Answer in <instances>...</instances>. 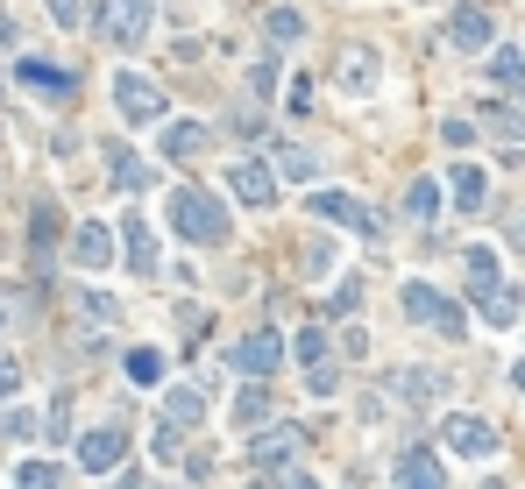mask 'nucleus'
Returning a JSON list of instances; mask_svg holds the SVG:
<instances>
[{"mask_svg": "<svg viewBox=\"0 0 525 489\" xmlns=\"http://www.w3.org/2000/svg\"><path fill=\"white\" fill-rule=\"evenodd\" d=\"M249 86H256V93H277V57H263V64L249 71Z\"/></svg>", "mask_w": 525, "mask_h": 489, "instance_id": "72a5a7b5", "label": "nucleus"}, {"mask_svg": "<svg viewBox=\"0 0 525 489\" xmlns=\"http://www.w3.org/2000/svg\"><path fill=\"white\" fill-rule=\"evenodd\" d=\"M277 171H284V178H313V156L284 142V149H277Z\"/></svg>", "mask_w": 525, "mask_h": 489, "instance_id": "7c9ffc66", "label": "nucleus"}, {"mask_svg": "<svg viewBox=\"0 0 525 489\" xmlns=\"http://www.w3.org/2000/svg\"><path fill=\"white\" fill-rule=\"evenodd\" d=\"M377 78H384V71H377V57H369V50H348V57H341V86H348V93H377Z\"/></svg>", "mask_w": 525, "mask_h": 489, "instance_id": "dca6fc26", "label": "nucleus"}, {"mask_svg": "<svg viewBox=\"0 0 525 489\" xmlns=\"http://www.w3.org/2000/svg\"><path fill=\"white\" fill-rule=\"evenodd\" d=\"M462 270H469V291H476V298H483V291H497V256H490V249H469V256H462Z\"/></svg>", "mask_w": 525, "mask_h": 489, "instance_id": "5701e85b", "label": "nucleus"}, {"mask_svg": "<svg viewBox=\"0 0 525 489\" xmlns=\"http://www.w3.org/2000/svg\"><path fill=\"white\" fill-rule=\"evenodd\" d=\"M0 43H15V15L8 8H0Z\"/></svg>", "mask_w": 525, "mask_h": 489, "instance_id": "58836bf2", "label": "nucleus"}, {"mask_svg": "<svg viewBox=\"0 0 525 489\" xmlns=\"http://www.w3.org/2000/svg\"><path fill=\"white\" fill-rule=\"evenodd\" d=\"M114 489H142V482H135V475H121V482H114Z\"/></svg>", "mask_w": 525, "mask_h": 489, "instance_id": "a19ab883", "label": "nucleus"}, {"mask_svg": "<svg viewBox=\"0 0 525 489\" xmlns=\"http://www.w3.org/2000/svg\"><path fill=\"white\" fill-rule=\"evenodd\" d=\"M107 163H114V185H121V192H142L149 178H157V171H149V163H142L135 149H107Z\"/></svg>", "mask_w": 525, "mask_h": 489, "instance_id": "a211bd4d", "label": "nucleus"}, {"mask_svg": "<svg viewBox=\"0 0 525 489\" xmlns=\"http://www.w3.org/2000/svg\"><path fill=\"white\" fill-rule=\"evenodd\" d=\"M440 447H447V454H462V461H490V454H497V426L476 419V412H455V419L440 426Z\"/></svg>", "mask_w": 525, "mask_h": 489, "instance_id": "7ed1b4c3", "label": "nucleus"}, {"mask_svg": "<svg viewBox=\"0 0 525 489\" xmlns=\"http://www.w3.org/2000/svg\"><path fill=\"white\" fill-rule=\"evenodd\" d=\"M15 390H22V369H15V362H0V397H15Z\"/></svg>", "mask_w": 525, "mask_h": 489, "instance_id": "e433bc0d", "label": "nucleus"}, {"mask_svg": "<svg viewBox=\"0 0 525 489\" xmlns=\"http://www.w3.org/2000/svg\"><path fill=\"white\" fill-rule=\"evenodd\" d=\"M206 142H213V135H206L199 121H171V128H164V156H199Z\"/></svg>", "mask_w": 525, "mask_h": 489, "instance_id": "6ab92c4d", "label": "nucleus"}, {"mask_svg": "<svg viewBox=\"0 0 525 489\" xmlns=\"http://www.w3.org/2000/svg\"><path fill=\"white\" fill-rule=\"evenodd\" d=\"M114 107H121V121H135V128L164 121V93L149 86L142 71H114Z\"/></svg>", "mask_w": 525, "mask_h": 489, "instance_id": "20e7f679", "label": "nucleus"}, {"mask_svg": "<svg viewBox=\"0 0 525 489\" xmlns=\"http://www.w3.org/2000/svg\"><path fill=\"white\" fill-rule=\"evenodd\" d=\"M270 36H277V43H298V36H306V15L277 8V15H270Z\"/></svg>", "mask_w": 525, "mask_h": 489, "instance_id": "c756f323", "label": "nucleus"}, {"mask_svg": "<svg viewBox=\"0 0 525 489\" xmlns=\"http://www.w3.org/2000/svg\"><path fill=\"white\" fill-rule=\"evenodd\" d=\"M405 213H412L419 227H433V220H440V185H433V178H412V185H405Z\"/></svg>", "mask_w": 525, "mask_h": 489, "instance_id": "f3484780", "label": "nucleus"}, {"mask_svg": "<svg viewBox=\"0 0 525 489\" xmlns=\"http://www.w3.org/2000/svg\"><path fill=\"white\" fill-rule=\"evenodd\" d=\"M121 249H128V270H135V277H157V234H149L142 213L121 220Z\"/></svg>", "mask_w": 525, "mask_h": 489, "instance_id": "9b49d317", "label": "nucleus"}, {"mask_svg": "<svg viewBox=\"0 0 525 489\" xmlns=\"http://www.w3.org/2000/svg\"><path fill=\"white\" fill-rule=\"evenodd\" d=\"M306 383H313V397H334V390H341V376H334V369H306Z\"/></svg>", "mask_w": 525, "mask_h": 489, "instance_id": "f704fd0d", "label": "nucleus"}, {"mask_svg": "<svg viewBox=\"0 0 525 489\" xmlns=\"http://www.w3.org/2000/svg\"><path fill=\"white\" fill-rule=\"evenodd\" d=\"M405 404H426V390H440V376L433 369H398V383H391Z\"/></svg>", "mask_w": 525, "mask_h": 489, "instance_id": "393cba45", "label": "nucleus"}, {"mask_svg": "<svg viewBox=\"0 0 525 489\" xmlns=\"http://www.w3.org/2000/svg\"><path fill=\"white\" fill-rule=\"evenodd\" d=\"M15 489H64V475H57L50 461H29V468L15 475Z\"/></svg>", "mask_w": 525, "mask_h": 489, "instance_id": "c85d7f7f", "label": "nucleus"}, {"mask_svg": "<svg viewBox=\"0 0 525 489\" xmlns=\"http://www.w3.org/2000/svg\"><path fill=\"white\" fill-rule=\"evenodd\" d=\"M391 482H398V489H447V468H440V454L405 447V454H398V468H391Z\"/></svg>", "mask_w": 525, "mask_h": 489, "instance_id": "9d476101", "label": "nucleus"}, {"mask_svg": "<svg viewBox=\"0 0 525 489\" xmlns=\"http://www.w3.org/2000/svg\"><path fill=\"white\" fill-rule=\"evenodd\" d=\"M128 376H135V383H164V355H157V348H135V355H128Z\"/></svg>", "mask_w": 525, "mask_h": 489, "instance_id": "cd10ccee", "label": "nucleus"}, {"mask_svg": "<svg viewBox=\"0 0 525 489\" xmlns=\"http://www.w3.org/2000/svg\"><path fill=\"white\" fill-rule=\"evenodd\" d=\"M490 78H497L504 93H525V57L518 50H490Z\"/></svg>", "mask_w": 525, "mask_h": 489, "instance_id": "4be33fe9", "label": "nucleus"}, {"mask_svg": "<svg viewBox=\"0 0 525 489\" xmlns=\"http://www.w3.org/2000/svg\"><path fill=\"white\" fill-rule=\"evenodd\" d=\"M355 305H362V284H355V277H348V284H341V291H334V298H327V312H355Z\"/></svg>", "mask_w": 525, "mask_h": 489, "instance_id": "473e14b6", "label": "nucleus"}, {"mask_svg": "<svg viewBox=\"0 0 525 489\" xmlns=\"http://www.w3.org/2000/svg\"><path fill=\"white\" fill-rule=\"evenodd\" d=\"M447 199H455V213H476L490 199V171L483 163H455V171H447Z\"/></svg>", "mask_w": 525, "mask_h": 489, "instance_id": "ddd939ff", "label": "nucleus"}, {"mask_svg": "<svg viewBox=\"0 0 525 489\" xmlns=\"http://www.w3.org/2000/svg\"><path fill=\"white\" fill-rule=\"evenodd\" d=\"M504 241H511V249H525V206L511 213V227H504Z\"/></svg>", "mask_w": 525, "mask_h": 489, "instance_id": "4c0bfd02", "label": "nucleus"}, {"mask_svg": "<svg viewBox=\"0 0 525 489\" xmlns=\"http://www.w3.org/2000/svg\"><path fill=\"white\" fill-rule=\"evenodd\" d=\"M263 489H277V482H263Z\"/></svg>", "mask_w": 525, "mask_h": 489, "instance_id": "79ce46f5", "label": "nucleus"}, {"mask_svg": "<svg viewBox=\"0 0 525 489\" xmlns=\"http://www.w3.org/2000/svg\"><path fill=\"white\" fill-rule=\"evenodd\" d=\"M291 454H306V433H298V426H277V433L256 440V461H263V468H284Z\"/></svg>", "mask_w": 525, "mask_h": 489, "instance_id": "2eb2a0df", "label": "nucleus"}, {"mask_svg": "<svg viewBox=\"0 0 525 489\" xmlns=\"http://www.w3.org/2000/svg\"><path fill=\"white\" fill-rule=\"evenodd\" d=\"M263 419H270V390H263V383H249V390L235 397V426H263Z\"/></svg>", "mask_w": 525, "mask_h": 489, "instance_id": "b1692460", "label": "nucleus"}, {"mask_svg": "<svg viewBox=\"0 0 525 489\" xmlns=\"http://www.w3.org/2000/svg\"><path fill=\"white\" fill-rule=\"evenodd\" d=\"M291 355L306 362V369H327V334H320V326H306V334L291 341Z\"/></svg>", "mask_w": 525, "mask_h": 489, "instance_id": "bb28decb", "label": "nucleus"}, {"mask_svg": "<svg viewBox=\"0 0 525 489\" xmlns=\"http://www.w3.org/2000/svg\"><path fill=\"white\" fill-rule=\"evenodd\" d=\"M398 305H405V319H419V326H440V334H455V341L469 334V312H462L455 298H440L433 284H419V277L398 291Z\"/></svg>", "mask_w": 525, "mask_h": 489, "instance_id": "f03ea898", "label": "nucleus"}, {"mask_svg": "<svg viewBox=\"0 0 525 489\" xmlns=\"http://www.w3.org/2000/svg\"><path fill=\"white\" fill-rule=\"evenodd\" d=\"M71 263H79V270H107V263H114V234H107V220H86L79 234H71Z\"/></svg>", "mask_w": 525, "mask_h": 489, "instance_id": "f8f14e48", "label": "nucleus"}, {"mask_svg": "<svg viewBox=\"0 0 525 489\" xmlns=\"http://www.w3.org/2000/svg\"><path fill=\"white\" fill-rule=\"evenodd\" d=\"M313 213H320V220H341V227H348V234H362V241H377V234H384V227H377V213H369L362 199H348V192H320V199H313Z\"/></svg>", "mask_w": 525, "mask_h": 489, "instance_id": "6e6552de", "label": "nucleus"}, {"mask_svg": "<svg viewBox=\"0 0 525 489\" xmlns=\"http://www.w3.org/2000/svg\"><path fill=\"white\" fill-rule=\"evenodd\" d=\"M511 390H518V397H525V362H518V369H511Z\"/></svg>", "mask_w": 525, "mask_h": 489, "instance_id": "ea45409f", "label": "nucleus"}, {"mask_svg": "<svg viewBox=\"0 0 525 489\" xmlns=\"http://www.w3.org/2000/svg\"><path fill=\"white\" fill-rule=\"evenodd\" d=\"M277 489H320V482H313L306 468H284V475H277Z\"/></svg>", "mask_w": 525, "mask_h": 489, "instance_id": "c9c22d12", "label": "nucleus"}, {"mask_svg": "<svg viewBox=\"0 0 525 489\" xmlns=\"http://www.w3.org/2000/svg\"><path fill=\"white\" fill-rule=\"evenodd\" d=\"M164 220L185 234V241H199V249H206V241H220V234H228V206H220V199H206V192H192V185H178V192H164Z\"/></svg>", "mask_w": 525, "mask_h": 489, "instance_id": "f257e3e1", "label": "nucleus"}, {"mask_svg": "<svg viewBox=\"0 0 525 489\" xmlns=\"http://www.w3.org/2000/svg\"><path fill=\"white\" fill-rule=\"evenodd\" d=\"M476 305H483V319H490V326H518V312H525V298H518V291H504V284H497V291H483Z\"/></svg>", "mask_w": 525, "mask_h": 489, "instance_id": "aec40b11", "label": "nucleus"}, {"mask_svg": "<svg viewBox=\"0 0 525 489\" xmlns=\"http://www.w3.org/2000/svg\"><path fill=\"white\" fill-rule=\"evenodd\" d=\"M121 454H128V433H121V426H100V433L79 440V468H86V475H114Z\"/></svg>", "mask_w": 525, "mask_h": 489, "instance_id": "1a4fd4ad", "label": "nucleus"}, {"mask_svg": "<svg viewBox=\"0 0 525 489\" xmlns=\"http://www.w3.org/2000/svg\"><path fill=\"white\" fill-rule=\"evenodd\" d=\"M164 412H171V426H199V419H206V404H199V390H171V397H164Z\"/></svg>", "mask_w": 525, "mask_h": 489, "instance_id": "a878e982", "label": "nucleus"}, {"mask_svg": "<svg viewBox=\"0 0 525 489\" xmlns=\"http://www.w3.org/2000/svg\"><path fill=\"white\" fill-rule=\"evenodd\" d=\"M228 192H235L242 206H277V163H263V156H235Z\"/></svg>", "mask_w": 525, "mask_h": 489, "instance_id": "39448f33", "label": "nucleus"}, {"mask_svg": "<svg viewBox=\"0 0 525 489\" xmlns=\"http://www.w3.org/2000/svg\"><path fill=\"white\" fill-rule=\"evenodd\" d=\"M447 43L455 50H490V15L483 8H455L447 15Z\"/></svg>", "mask_w": 525, "mask_h": 489, "instance_id": "4468645a", "label": "nucleus"}, {"mask_svg": "<svg viewBox=\"0 0 525 489\" xmlns=\"http://www.w3.org/2000/svg\"><path fill=\"white\" fill-rule=\"evenodd\" d=\"M50 22H57V29H79L86 8H79V0H50Z\"/></svg>", "mask_w": 525, "mask_h": 489, "instance_id": "2f4dec72", "label": "nucleus"}, {"mask_svg": "<svg viewBox=\"0 0 525 489\" xmlns=\"http://www.w3.org/2000/svg\"><path fill=\"white\" fill-rule=\"evenodd\" d=\"M277 362H284V341H277V334H249V341H235V355H228V369L249 376V383H263Z\"/></svg>", "mask_w": 525, "mask_h": 489, "instance_id": "423d86ee", "label": "nucleus"}, {"mask_svg": "<svg viewBox=\"0 0 525 489\" xmlns=\"http://www.w3.org/2000/svg\"><path fill=\"white\" fill-rule=\"evenodd\" d=\"M0 326H8V319H0Z\"/></svg>", "mask_w": 525, "mask_h": 489, "instance_id": "37998d69", "label": "nucleus"}, {"mask_svg": "<svg viewBox=\"0 0 525 489\" xmlns=\"http://www.w3.org/2000/svg\"><path fill=\"white\" fill-rule=\"evenodd\" d=\"M100 29H107L121 50H135V43L149 36V0H107V8H100Z\"/></svg>", "mask_w": 525, "mask_h": 489, "instance_id": "0eeeda50", "label": "nucleus"}, {"mask_svg": "<svg viewBox=\"0 0 525 489\" xmlns=\"http://www.w3.org/2000/svg\"><path fill=\"white\" fill-rule=\"evenodd\" d=\"M22 86H36V93H71V71H57V64H36V57H22Z\"/></svg>", "mask_w": 525, "mask_h": 489, "instance_id": "412c9836", "label": "nucleus"}]
</instances>
